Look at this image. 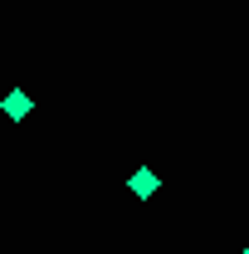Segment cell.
<instances>
[{"instance_id":"6da1fadb","label":"cell","mask_w":249,"mask_h":254,"mask_svg":"<svg viewBox=\"0 0 249 254\" xmlns=\"http://www.w3.org/2000/svg\"><path fill=\"white\" fill-rule=\"evenodd\" d=\"M127 186H132V195H137V200H152V195H156V186H161V181H156V171H152V166H137Z\"/></svg>"},{"instance_id":"3957f363","label":"cell","mask_w":249,"mask_h":254,"mask_svg":"<svg viewBox=\"0 0 249 254\" xmlns=\"http://www.w3.org/2000/svg\"><path fill=\"white\" fill-rule=\"evenodd\" d=\"M240 254H249V245H245V250H240Z\"/></svg>"},{"instance_id":"7a4b0ae2","label":"cell","mask_w":249,"mask_h":254,"mask_svg":"<svg viewBox=\"0 0 249 254\" xmlns=\"http://www.w3.org/2000/svg\"><path fill=\"white\" fill-rule=\"evenodd\" d=\"M0 108H5V118H10V123H20V118H30V108H34V103H30V93H25V88H10Z\"/></svg>"}]
</instances>
